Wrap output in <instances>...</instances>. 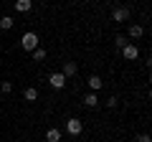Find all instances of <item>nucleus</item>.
Returning a JSON list of instances; mask_svg holds the SVG:
<instances>
[{
    "mask_svg": "<svg viewBox=\"0 0 152 142\" xmlns=\"http://www.w3.org/2000/svg\"><path fill=\"white\" fill-rule=\"evenodd\" d=\"M38 43H41V38H38V33H33V31H26L20 36V48L23 51H36Z\"/></svg>",
    "mask_w": 152,
    "mask_h": 142,
    "instance_id": "f257e3e1",
    "label": "nucleus"
},
{
    "mask_svg": "<svg viewBox=\"0 0 152 142\" xmlns=\"http://www.w3.org/2000/svg\"><path fill=\"white\" fill-rule=\"evenodd\" d=\"M66 132H69L71 137H79L84 132V119H79V117H71V119H66Z\"/></svg>",
    "mask_w": 152,
    "mask_h": 142,
    "instance_id": "f03ea898",
    "label": "nucleus"
},
{
    "mask_svg": "<svg viewBox=\"0 0 152 142\" xmlns=\"http://www.w3.org/2000/svg\"><path fill=\"white\" fill-rule=\"evenodd\" d=\"M122 56H124V61H137V56H140V48H137L134 43H127L124 48H122Z\"/></svg>",
    "mask_w": 152,
    "mask_h": 142,
    "instance_id": "7ed1b4c3",
    "label": "nucleus"
},
{
    "mask_svg": "<svg viewBox=\"0 0 152 142\" xmlns=\"http://www.w3.org/2000/svg\"><path fill=\"white\" fill-rule=\"evenodd\" d=\"M66 79H71V76H76L79 74V64L76 61H64V71H61Z\"/></svg>",
    "mask_w": 152,
    "mask_h": 142,
    "instance_id": "20e7f679",
    "label": "nucleus"
},
{
    "mask_svg": "<svg viewBox=\"0 0 152 142\" xmlns=\"http://www.w3.org/2000/svg\"><path fill=\"white\" fill-rule=\"evenodd\" d=\"M66 81H69V79H66L64 74H51V76H48V84H51L53 89H64Z\"/></svg>",
    "mask_w": 152,
    "mask_h": 142,
    "instance_id": "39448f33",
    "label": "nucleus"
},
{
    "mask_svg": "<svg viewBox=\"0 0 152 142\" xmlns=\"http://www.w3.org/2000/svg\"><path fill=\"white\" fill-rule=\"evenodd\" d=\"M127 18H129V8H114V10H112V20L124 23Z\"/></svg>",
    "mask_w": 152,
    "mask_h": 142,
    "instance_id": "423d86ee",
    "label": "nucleus"
},
{
    "mask_svg": "<svg viewBox=\"0 0 152 142\" xmlns=\"http://www.w3.org/2000/svg\"><path fill=\"white\" fill-rule=\"evenodd\" d=\"M86 84H89V89H91V91H99V89L104 86V81H102V76H96V74H91V76L86 79Z\"/></svg>",
    "mask_w": 152,
    "mask_h": 142,
    "instance_id": "0eeeda50",
    "label": "nucleus"
},
{
    "mask_svg": "<svg viewBox=\"0 0 152 142\" xmlns=\"http://www.w3.org/2000/svg\"><path fill=\"white\" fill-rule=\"evenodd\" d=\"M15 10L18 13H31L33 10V0H15Z\"/></svg>",
    "mask_w": 152,
    "mask_h": 142,
    "instance_id": "6e6552de",
    "label": "nucleus"
},
{
    "mask_svg": "<svg viewBox=\"0 0 152 142\" xmlns=\"http://www.w3.org/2000/svg\"><path fill=\"white\" fill-rule=\"evenodd\" d=\"M127 36H129V38H142V36H145V28H142L140 23H134V26H129Z\"/></svg>",
    "mask_w": 152,
    "mask_h": 142,
    "instance_id": "1a4fd4ad",
    "label": "nucleus"
},
{
    "mask_svg": "<svg viewBox=\"0 0 152 142\" xmlns=\"http://www.w3.org/2000/svg\"><path fill=\"white\" fill-rule=\"evenodd\" d=\"M13 26H15V18L13 15H3L0 18V31H10Z\"/></svg>",
    "mask_w": 152,
    "mask_h": 142,
    "instance_id": "9d476101",
    "label": "nucleus"
},
{
    "mask_svg": "<svg viewBox=\"0 0 152 142\" xmlns=\"http://www.w3.org/2000/svg\"><path fill=\"white\" fill-rule=\"evenodd\" d=\"M84 107H89V109H94V107H99L96 91H91V94H86V97H84Z\"/></svg>",
    "mask_w": 152,
    "mask_h": 142,
    "instance_id": "9b49d317",
    "label": "nucleus"
},
{
    "mask_svg": "<svg viewBox=\"0 0 152 142\" xmlns=\"http://www.w3.org/2000/svg\"><path fill=\"white\" fill-rule=\"evenodd\" d=\"M46 142H61V132L56 130V127L46 130Z\"/></svg>",
    "mask_w": 152,
    "mask_h": 142,
    "instance_id": "f8f14e48",
    "label": "nucleus"
},
{
    "mask_svg": "<svg viewBox=\"0 0 152 142\" xmlns=\"http://www.w3.org/2000/svg\"><path fill=\"white\" fill-rule=\"evenodd\" d=\"M23 99H26V102H36V99H38V89L36 86H28L26 91H23Z\"/></svg>",
    "mask_w": 152,
    "mask_h": 142,
    "instance_id": "ddd939ff",
    "label": "nucleus"
},
{
    "mask_svg": "<svg viewBox=\"0 0 152 142\" xmlns=\"http://www.w3.org/2000/svg\"><path fill=\"white\" fill-rule=\"evenodd\" d=\"M31 53H33V61H38V64L46 59V48H36V51H31Z\"/></svg>",
    "mask_w": 152,
    "mask_h": 142,
    "instance_id": "4468645a",
    "label": "nucleus"
},
{
    "mask_svg": "<svg viewBox=\"0 0 152 142\" xmlns=\"http://www.w3.org/2000/svg\"><path fill=\"white\" fill-rule=\"evenodd\" d=\"M0 89H3V94H10L13 91V81H0Z\"/></svg>",
    "mask_w": 152,
    "mask_h": 142,
    "instance_id": "2eb2a0df",
    "label": "nucleus"
},
{
    "mask_svg": "<svg viewBox=\"0 0 152 142\" xmlns=\"http://www.w3.org/2000/svg\"><path fill=\"white\" fill-rule=\"evenodd\" d=\"M114 43H117V48H124V46H127V36H117Z\"/></svg>",
    "mask_w": 152,
    "mask_h": 142,
    "instance_id": "dca6fc26",
    "label": "nucleus"
},
{
    "mask_svg": "<svg viewBox=\"0 0 152 142\" xmlns=\"http://www.w3.org/2000/svg\"><path fill=\"white\" fill-rule=\"evenodd\" d=\"M107 107H109V109H114V107H117V97H109L107 99Z\"/></svg>",
    "mask_w": 152,
    "mask_h": 142,
    "instance_id": "f3484780",
    "label": "nucleus"
},
{
    "mask_svg": "<svg viewBox=\"0 0 152 142\" xmlns=\"http://www.w3.org/2000/svg\"><path fill=\"white\" fill-rule=\"evenodd\" d=\"M137 142H152V140H150V135H147V132H142V135L137 137Z\"/></svg>",
    "mask_w": 152,
    "mask_h": 142,
    "instance_id": "a211bd4d",
    "label": "nucleus"
}]
</instances>
